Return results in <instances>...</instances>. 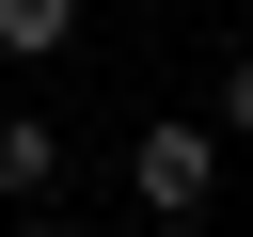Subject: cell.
Returning a JSON list of instances; mask_svg holds the SVG:
<instances>
[{
  "label": "cell",
  "mask_w": 253,
  "mask_h": 237,
  "mask_svg": "<svg viewBox=\"0 0 253 237\" xmlns=\"http://www.w3.org/2000/svg\"><path fill=\"white\" fill-rule=\"evenodd\" d=\"M221 142H237V126H206V111H190V126H142V142H126V205H142V221H206Z\"/></svg>",
  "instance_id": "cell-1"
},
{
  "label": "cell",
  "mask_w": 253,
  "mask_h": 237,
  "mask_svg": "<svg viewBox=\"0 0 253 237\" xmlns=\"http://www.w3.org/2000/svg\"><path fill=\"white\" fill-rule=\"evenodd\" d=\"M47 190H63V126H47V111H0V221L47 205Z\"/></svg>",
  "instance_id": "cell-2"
},
{
  "label": "cell",
  "mask_w": 253,
  "mask_h": 237,
  "mask_svg": "<svg viewBox=\"0 0 253 237\" xmlns=\"http://www.w3.org/2000/svg\"><path fill=\"white\" fill-rule=\"evenodd\" d=\"M0 47H16V63H63V47H79V0H0Z\"/></svg>",
  "instance_id": "cell-3"
},
{
  "label": "cell",
  "mask_w": 253,
  "mask_h": 237,
  "mask_svg": "<svg viewBox=\"0 0 253 237\" xmlns=\"http://www.w3.org/2000/svg\"><path fill=\"white\" fill-rule=\"evenodd\" d=\"M221 126H253V63H221Z\"/></svg>",
  "instance_id": "cell-4"
},
{
  "label": "cell",
  "mask_w": 253,
  "mask_h": 237,
  "mask_svg": "<svg viewBox=\"0 0 253 237\" xmlns=\"http://www.w3.org/2000/svg\"><path fill=\"white\" fill-rule=\"evenodd\" d=\"M0 237H63V221H32V205H16V221H0Z\"/></svg>",
  "instance_id": "cell-5"
}]
</instances>
